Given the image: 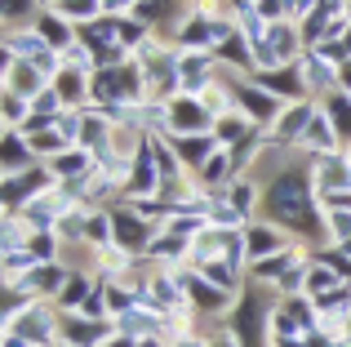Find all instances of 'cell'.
<instances>
[{
    "mask_svg": "<svg viewBox=\"0 0 351 347\" xmlns=\"http://www.w3.org/2000/svg\"><path fill=\"white\" fill-rule=\"evenodd\" d=\"M271 209L285 218V223H307L311 227V209H307V187L298 182V174H285L280 182L271 187Z\"/></svg>",
    "mask_w": 351,
    "mask_h": 347,
    "instance_id": "cell-1",
    "label": "cell"
},
{
    "mask_svg": "<svg viewBox=\"0 0 351 347\" xmlns=\"http://www.w3.org/2000/svg\"><path fill=\"white\" fill-rule=\"evenodd\" d=\"M280 250V236L271 232V227H258V232H249V254H271Z\"/></svg>",
    "mask_w": 351,
    "mask_h": 347,
    "instance_id": "cell-2",
    "label": "cell"
},
{
    "mask_svg": "<svg viewBox=\"0 0 351 347\" xmlns=\"http://www.w3.org/2000/svg\"><path fill=\"white\" fill-rule=\"evenodd\" d=\"M23 160H27V147L14 139V134H9V139H5V165H9V174H23L27 169Z\"/></svg>",
    "mask_w": 351,
    "mask_h": 347,
    "instance_id": "cell-3",
    "label": "cell"
},
{
    "mask_svg": "<svg viewBox=\"0 0 351 347\" xmlns=\"http://www.w3.org/2000/svg\"><path fill=\"white\" fill-rule=\"evenodd\" d=\"M307 121H311V112H307V107H298V112H289V116L280 121V134H285V139H298Z\"/></svg>",
    "mask_w": 351,
    "mask_h": 347,
    "instance_id": "cell-4",
    "label": "cell"
},
{
    "mask_svg": "<svg viewBox=\"0 0 351 347\" xmlns=\"http://www.w3.org/2000/svg\"><path fill=\"white\" fill-rule=\"evenodd\" d=\"M116 232H125V236H120L125 245H143V227H138L134 218H116Z\"/></svg>",
    "mask_w": 351,
    "mask_h": 347,
    "instance_id": "cell-5",
    "label": "cell"
},
{
    "mask_svg": "<svg viewBox=\"0 0 351 347\" xmlns=\"http://www.w3.org/2000/svg\"><path fill=\"white\" fill-rule=\"evenodd\" d=\"M307 139L316 143V147H329V143H334V130H329V125L316 116V121H311V134H307Z\"/></svg>",
    "mask_w": 351,
    "mask_h": 347,
    "instance_id": "cell-6",
    "label": "cell"
},
{
    "mask_svg": "<svg viewBox=\"0 0 351 347\" xmlns=\"http://www.w3.org/2000/svg\"><path fill=\"white\" fill-rule=\"evenodd\" d=\"M334 272H325V267H311V276H307V289H329V285H334Z\"/></svg>",
    "mask_w": 351,
    "mask_h": 347,
    "instance_id": "cell-7",
    "label": "cell"
},
{
    "mask_svg": "<svg viewBox=\"0 0 351 347\" xmlns=\"http://www.w3.org/2000/svg\"><path fill=\"white\" fill-rule=\"evenodd\" d=\"M240 134H245V121H218V139L223 143H236Z\"/></svg>",
    "mask_w": 351,
    "mask_h": 347,
    "instance_id": "cell-8",
    "label": "cell"
},
{
    "mask_svg": "<svg viewBox=\"0 0 351 347\" xmlns=\"http://www.w3.org/2000/svg\"><path fill=\"white\" fill-rule=\"evenodd\" d=\"M80 169H89V156H62L58 160V174H80Z\"/></svg>",
    "mask_w": 351,
    "mask_h": 347,
    "instance_id": "cell-9",
    "label": "cell"
},
{
    "mask_svg": "<svg viewBox=\"0 0 351 347\" xmlns=\"http://www.w3.org/2000/svg\"><path fill=\"white\" fill-rule=\"evenodd\" d=\"M178 125H205V116H200V107H196V103H191V107L182 103V107H178Z\"/></svg>",
    "mask_w": 351,
    "mask_h": 347,
    "instance_id": "cell-10",
    "label": "cell"
},
{
    "mask_svg": "<svg viewBox=\"0 0 351 347\" xmlns=\"http://www.w3.org/2000/svg\"><path fill=\"white\" fill-rule=\"evenodd\" d=\"M329 112H334L338 121H343V134H351V107L343 103V98H334V103H329Z\"/></svg>",
    "mask_w": 351,
    "mask_h": 347,
    "instance_id": "cell-11",
    "label": "cell"
},
{
    "mask_svg": "<svg viewBox=\"0 0 351 347\" xmlns=\"http://www.w3.org/2000/svg\"><path fill=\"white\" fill-rule=\"evenodd\" d=\"M23 112H27V103H23V98H14V94H9V98H5V116H9V121H18Z\"/></svg>",
    "mask_w": 351,
    "mask_h": 347,
    "instance_id": "cell-12",
    "label": "cell"
},
{
    "mask_svg": "<svg viewBox=\"0 0 351 347\" xmlns=\"http://www.w3.org/2000/svg\"><path fill=\"white\" fill-rule=\"evenodd\" d=\"M67 9H71V14H89V9H94V0H67Z\"/></svg>",
    "mask_w": 351,
    "mask_h": 347,
    "instance_id": "cell-13",
    "label": "cell"
},
{
    "mask_svg": "<svg viewBox=\"0 0 351 347\" xmlns=\"http://www.w3.org/2000/svg\"><path fill=\"white\" fill-rule=\"evenodd\" d=\"M23 9H27V0H5V14H9V18L23 14Z\"/></svg>",
    "mask_w": 351,
    "mask_h": 347,
    "instance_id": "cell-14",
    "label": "cell"
},
{
    "mask_svg": "<svg viewBox=\"0 0 351 347\" xmlns=\"http://www.w3.org/2000/svg\"><path fill=\"white\" fill-rule=\"evenodd\" d=\"M107 5H112V9H125V5H134V0H107Z\"/></svg>",
    "mask_w": 351,
    "mask_h": 347,
    "instance_id": "cell-15",
    "label": "cell"
}]
</instances>
